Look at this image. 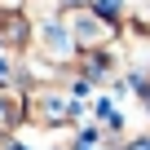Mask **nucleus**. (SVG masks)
Instances as JSON below:
<instances>
[{
  "mask_svg": "<svg viewBox=\"0 0 150 150\" xmlns=\"http://www.w3.org/2000/svg\"><path fill=\"white\" fill-rule=\"evenodd\" d=\"M35 18L18 5V0H0V57H27L35 44Z\"/></svg>",
  "mask_w": 150,
  "mask_h": 150,
  "instance_id": "1",
  "label": "nucleus"
},
{
  "mask_svg": "<svg viewBox=\"0 0 150 150\" xmlns=\"http://www.w3.org/2000/svg\"><path fill=\"white\" fill-rule=\"evenodd\" d=\"M27 115H31L27 88L13 84V80H0V132H5V137H18L27 128Z\"/></svg>",
  "mask_w": 150,
  "mask_h": 150,
  "instance_id": "2",
  "label": "nucleus"
},
{
  "mask_svg": "<svg viewBox=\"0 0 150 150\" xmlns=\"http://www.w3.org/2000/svg\"><path fill=\"white\" fill-rule=\"evenodd\" d=\"M18 5L35 18V27H49V22H62L66 9L75 5V0H18Z\"/></svg>",
  "mask_w": 150,
  "mask_h": 150,
  "instance_id": "3",
  "label": "nucleus"
}]
</instances>
